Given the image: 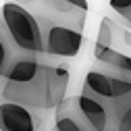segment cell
<instances>
[{
    "mask_svg": "<svg viewBox=\"0 0 131 131\" xmlns=\"http://www.w3.org/2000/svg\"><path fill=\"white\" fill-rule=\"evenodd\" d=\"M94 58L100 64V69L131 81V56H127L123 52H117L112 48L94 46Z\"/></svg>",
    "mask_w": 131,
    "mask_h": 131,
    "instance_id": "obj_8",
    "label": "cell"
},
{
    "mask_svg": "<svg viewBox=\"0 0 131 131\" xmlns=\"http://www.w3.org/2000/svg\"><path fill=\"white\" fill-rule=\"evenodd\" d=\"M121 19H123V21H125V23H127V25L131 27V10H129V13L125 15V17H121Z\"/></svg>",
    "mask_w": 131,
    "mask_h": 131,
    "instance_id": "obj_12",
    "label": "cell"
},
{
    "mask_svg": "<svg viewBox=\"0 0 131 131\" xmlns=\"http://www.w3.org/2000/svg\"><path fill=\"white\" fill-rule=\"evenodd\" d=\"M108 108L112 112L117 131H131V94L117 100V102H112V104H108Z\"/></svg>",
    "mask_w": 131,
    "mask_h": 131,
    "instance_id": "obj_11",
    "label": "cell"
},
{
    "mask_svg": "<svg viewBox=\"0 0 131 131\" xmlns=\"http://www.w3.org/2000/svg\"><path fill=\"white\" fill-rule=\"evenodd\" d=\"M42 56H29V54H23L19 56L17 60H15V64L10 67V71L6 73L4 81H8V83H27V81H31L40 67H42Z\"/></svg>",
    "mask_w": 131,
    "mask_h": 131,
    "instance_id": "obj_9",
    "label": "cell"
},
{
    "mask_svg": "<svg viewBox=\"0 0 131 131\" xmlns=\"http://www.w3.org/2000/svg\"><path fill=\"white\" fill-rule=\"evenodd\" d=\"M19 56H23L21 52H17V48L13 46L6 29L2 25V19H0V79L4 81L6 73L10 71V67L15 64V60H17Z\"/></svg>",
    "mask_w": 131,
    "mask_h": 131,
    "instance_id": "obj_10",
    "label": "cell"
},
{
    "mask_svg": "<svg viewBox=\"0 0 131 131\" xmlns=\"http://www.w3.org/2000/svg\"><path fill=\"white\" fill-rule=\"evenodd\" d=\"M54 131H94L81 114L75 96H67L54 110Z\"/></svg>",
    "mask_w": 131,
    "mask_h": 131,
    "instance_id": "obj_7",
    "label": "cell"
},
{
    "mask_svg": "<svg viewBox=\"0 0 131 131\" xmlns=\"http://www.w3.org/2000/svg\"><path fill=\"white\" fill-rule=\"evenodd\" d=\"M44 31V56L75 58L85 44L83 31L67 27H42Z\"/></svg>",
    "mask_w": 131,
    "mask_h": 131,
    "instance_id": "obj_5",
    "label": "cell"
},
{
    "mask_svg": "<svg viewBox=\"0 0 131 131\" xmlns=\"http://www.w3.org/2000/svg\"><path fill=\"white\" fill-rule=\"evenodd\" d=\"M46 121L36 110L0 100V131H46Z\"/></svg>",
    "mask_w": 131,
    "mask_h": 131,
    "instance_id": "obj_6",
    "label": "cell"
},
{
    "mask_svg": "<svg viewBox=\"0 0 131 131\" xmlns=\"http://www.w3.org/2000/svg\"><path fill=\"white\" fill-rule=\"evenodd\" d=\"M0 19H2V25L13 46L17 48V52L29 54V56L44 54V31L31 13H27L17 2L6 0L0 6Z\"/></svg>",
    "mask_w": 131,
    "mask_h": 131,
    "instance_id": "obj_3",
    "label": "cell"
},
{
    "mask_svg": "<svg viewBox=\"0 0 131 131\" xmlns=\"http://www.w3.org/2000/svg\"><path fill=\"white\" fill-rule=\"evenodd\" d=\"M38 19L42 27H67L83 31L90 4L88 0H10Z\"/></svg>",
    "mask_w": 131,
    "mask_h": 131,
    "instance_id": "obj_2",
    "label": "cell"
},
{
    "mask_svg": "<svg viewBox=\"0 0 131 131\" xmlns=\"http://www.w3.org/2000/svg\"><path fill=\"white\" fill-rule=\"evenodd\" d=\"M129 94H131L129 79L112 75L100 67L88 71V75L83 79V88H81V96H92V98H98V100L108 102V104L121 100Z\"/></svg>",
    "mask_w": 131,
    "mask_h": 131,
    "instance_id": "obj_4",
    "label": "cell"
},
{
    "mask_svg": "<svg viewBox=\"0 0 131 131\" xmlns=\"http://www.w3.org/2000/svg\"><path fill=\"white\" fill-rule=\"evenodd\" d=\"M52 131H54V129H52Z\"/></svg>",
    "mask_w": 131,
    "mask_h": 131,
    "instance_id": "obj_13",
    "label": "cell"
},
{
    "mask_svg": "<svg viewBox=\"0 0 131 131\" xmlns=\"http://www.w3.org/2000/svg\"><path fill=\"white\" fill-rule=\"evenodd\" d=\"M71 73L64 64L42 62L38 75L27 83H2L0 98L4 102L25 106L29 110H56V106L67 98Z\"/></svg>",
    "mask_w": 131,
    "mask_h": 131,
    "instance_id": "obj_1",
    "label": "cell"
}]
</instances>
